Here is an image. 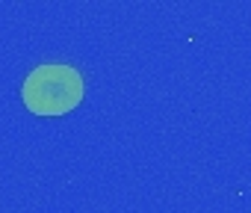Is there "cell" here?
<instances>
[{"label": "cell", "instance_id": "cell-1", "mask_svg": "<svg viewBox=\"0 0 251 213\" xmlns=\"http://www.w3.org/2000/svg\"><path fill=\"white\" fill-rule=\"evenodd\" d=\"M86 95V80L74 65L45 62L36 65L21 83V101L36 116H65L80 106Z\"/></svg>", "mask_w": 251, "mask_h": 213}]
</instances>
